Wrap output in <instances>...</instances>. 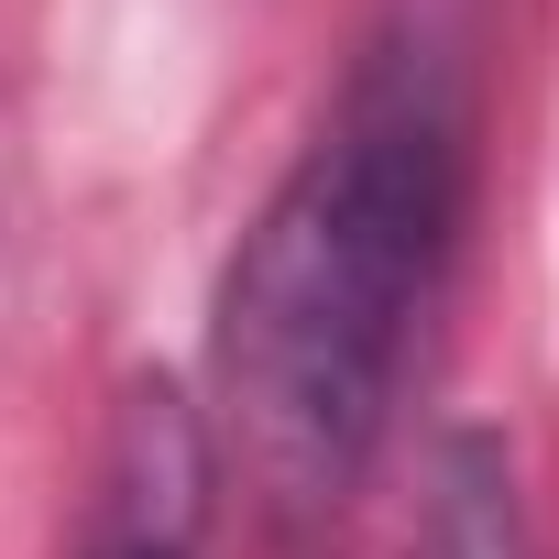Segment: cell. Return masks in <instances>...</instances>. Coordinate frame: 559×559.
Here are the masks:
<instances>
[{"label": "cell", "instance_id": "1", "mask_svg": "<svg viewBox=\"0 0 559 559\" xmlns=\"http://www.w3.org/2000/svg\"><path fill=\"white\" fill-rule=\"evenodd\" d=\"M483 176L472 23L395 0L319 132L241 219L209 297V439L263 515L319 526L362 493L428 362Z\"/></svg>", "mask_w": 559, "mask_h": 559}, {"label": "cell", "instance_id": "2", "mask_svg": "<svg viewBox=\"0 0 559 559\" xmlns=\"http://www.w3.org/2000/svg\"><path fill=\"white\" fill-rule=\"evenodd\" d=\"M219 439L176 373H132L99 417V461L78 493L67 559H219Z\"/></svg>", "mask_w": 559, "mask_h": 559}, {"label": "cell", "instance_id": "3", "mask_svg": "<svg viewBox=\"0 0 559 559\" xmlns=\"http://www.w3.org/2000/svg\"><path fill=\"white\" fill-rule=\"evenodd\" d=\"M406 559H537L526 472H515V450L493 428H450L428 450V493H417Z\"/></svg>", "mask_w": 559, "mask_h": 559}]
</instances>
